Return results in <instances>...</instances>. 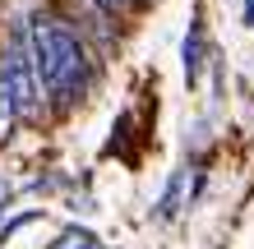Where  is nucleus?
Segmentation results:
<instances>
[{"label": "nucleus", "mask_w": 254, "mask_h": 249, "mask_svg": "<svg viewBox=\"0 0 254 249\" xmlns=\"http://www.w3.org/2000/svg\"><path fill=\"white\" fill-rule=\"evenodd\" d=\"M241 23H245V28H254V0H245V14H241Z\"/></svg>", "instance_id": "obj_5"}, {"label": "nucleus", "mask_w": 254, "mask_h": 249, "mask_svg": "<svg viewBox=\"0 0 254 249\" xmlns=\"http://www.w3.org/2000/svg\"><path fill=\"white\" fill-rule=\"evenodd\" d=\"M93 5H97V9H111V14H116V9L125 5V0H93Z\"/></svg>", "instance_id": "obj_6"}, {"label": "nucleus", "mask_w": 254, "mask_h": 249, "mask_svg": "<svg viewBox=\"0 0 254 249\" xmlns=\"http://www.w3.org/2000/svg\"><path fill=\"white\" fill-rule=\"evenodd\" d=\"M185 189H190V171H176L171 185H167V194H162V217H176V212H181Z\"/></svg>", "instance_id": "obj_2"}, {"label": "nucleus", "mask_w": 254, "mask_h": 249, "mask_svg": "<svg viewBox=\"0 0 254 249\" xmlns=\"http://www.w3.org/2000/svg\"><path fill=\"white\" fill-rule=\"evenodd\" d=\"M199 60H203V42H199V28H190V37H185V79L190 83L199 79Z\"/></svg>", "instance_id": "obj_4"}, {"label": "nucleus", "mask_w": 254, "mask_h": 249, "mask_svg": "<svg viewBox=\"0 0 254 249\" xmlns=\"http://www.w3.org/2000/svg\"><path fill=\"white\" fill-rule=\"evenodd\" d=\"M28 51H33V69H37V83L47 88L56 101H69L88 88V55L74 37V28L61 23L56 14H33L28 23Z\"/></svg>", "instance_id": "obj_1"}, {"label": "nucleus", "mask_w": 254, "mask_h": 249, "mask_svg": "<svg viewBox=\"0 0 254 249\" xmlns=\"http://www.w3.org/2000/svg\"><path fill=\"white\" fill-rule=\"evenodd\" d=\"M51 249H102V245H97V236H93V231L69 226V231H61V240H56Z\"/></svg>", "instance_id": "obj_3"}]
</instances>
